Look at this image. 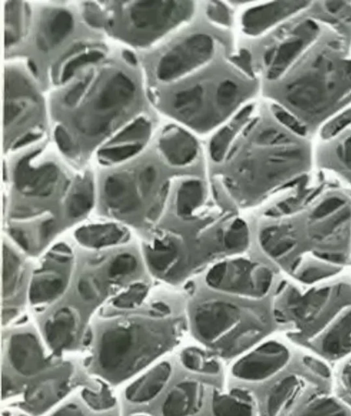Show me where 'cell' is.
Segmentation results:
<instances>
[{
	"label": "cell",
	"mask_w": 351,
	"mask_h": 416,
	"mask_svg": "<svg viewBox=\"0 0 351 416\" xmlns=\"http://www.w3.org/2000/svg\"><path fill=\"white\" fill-rule=\"evenodd\" d=\"M7 236L3 241V291L8 296L14 291L22 278L23 260Z\"/></svg>",
	"instance_id": "36"
},
{
	"label": "cell",
	"mask_w": 351,
	"mask_h": 416,
	"mask_svg": "<svg viewBox=\"0 0 351 416\" xmlns=\"http://www.w3.org/2000/svg\"><path fill=\"white\" fill-rule=\"evenodd\" d=\"M294 352L288 371L269 388L266 411L272 416H304L319 397L334 393L330 365L300 348Z\"/></svg>",
	"instance_id": "11"
},
{
	"label": "cell",
	"mask_w": 351,
	"mask_h": 416,
	"mask_svg": "<svg viewBox=\"0 0 351 416\" xmlns=\"http://www.w3.org/2000/svg\"><path fill=\"white\" fill-rule=\"evenodd\" d=\"M161 158L173 167H184L193 162L199 153L196 138L187 130L177 125H169L158 140Z\"/></svg>",
	"instance_id": "23"
},
{
	"label": "cell",
	"mask_w": 351,
	"mask_h": 416,
	"mask_svg": "<svg viewBox=\"0 0 351 416\" xmlns=\"http://www.w3.org/2000/svg\"><path fill=\"white\" fill-rule=\"evenodd\" d=\"M75 318L68 308L60 310L45 324V332L50 346L60 351L70 345L73 340Z\"/></svg>",
	"instance_id": "35"
},
{
	"label": "cell",
	"mask_w": 351,
	"mask_h": 416,
	"mask_svg": "<svg viewBox=\"0 0 351 416\" xmlns=\"http://www.w3.org/2000/svg\"><path fill=\"white\" fill-rule=\"evenodd\" d=\"M141 103V84L132 71L110 61L92 66L90 79L78 102L55 116L72 139V167L82 171L95 151L138 116Z\"/></svg>",
	"instance_id": "6"
},
{
	"label": "cell",
	"mask_w": 351,
	"mask_h": 416,
	"mask_svg": "<svg viewBox=\"0 0 351 416\" xmlns=\"http://www.w3.org/2000/svg\"><path fill=\"white\" fill-rule=\"evenodd\" d=\"M350 416L351 409L335 393L318 398L306 409L304 416Z\"/></svg>",
	"instance_id": "38"
},
{
	"label": "cell",
	"mask_w": 351,
	"mask_h": 416,
	"mask_svg": "<svg viewBox=\"0 0 351 416\" xmlns=\"http://www.w3.org/2000/svg\"><path fill=\"white\" fill-rule=\"evenodd\" d=\"M218 45L214 34L203 28L181 34L156 56L152 67L156 82L170 85L203 69L215 60Z\"/></svg>",
	"instance_id": "14"
},
{
	"label": "cell",
	"mask_w": 351,
	"mask_h": 416,
	"mask_svg": "<svg viewBox=\"0 0 351 416\" xmlns=\"http://www.w3.org/2000/svg\"><path fill=\"white\" fill-rule=\"evenodd\" d=\"M273 317L257 307L225 299L199 302L191 313L196 339L222 358L240 355L267 336ZM274 319V318H273Z\"/></svg>",
	"instance_id": "9"
},
{
	"label": "cell",
	"mask_w": 351,
	"mask_h": 416,
	"mask_svg": "<svg viewBox=\"0 0 351 416\" xmlns=\"http://www.w3.org/2000/svg\"><path fill=\"white\" fill-rule=\"evenodd\" d=\"M294 352L285 344L274 340L263 343L232 366V374L247 382H260L277 376L291 361Z\"/></svg>",
	"instance_id": "16"
},
{
	"label": "cell",
	"mask_w": 351,
	"mask_h": 416,
	"mask_svg": "<svg viewBox=\"0 0 351 416\" xmlns=\"http://www.w3.org/2000/svg\"><path fill=\"white\" fill-rule=\"evenodd\" d=\"M254 106H244L212 138L209 152L213 160L216 162L222 161L229 149L242 130L252 119Z\"/></svg>",
	"instance_id": "28"
},
{
	"label": "cell",
	"mask_w": 351,
	"mask_h": 416,
	"mask_svg": "<svg viewBox=\"0 0 351 416\" xmlns=\"http://www.w3.org/2000/svg\"><path fill=\"white\" fill-rule=\"evenodd\" d=\"M132 345L130 330L117 328L106 332L102 337L99 362L103 368L112 370L117 367Z\"/></svg>",
	"instance_id": "33"
},
{
	"label": "cell",
	"mask_w": 351,
	"mask_h": 416,
	"mask_svg": "<svg viewBox=\"0 0 351 416\" xmlns=\"http://www.w3.org/2000/svg\"><path fill=\"white\" fill-rule=\"evenodd\" d=\"M206 15L208 20L221 27H230L232 18L229 7L223 2L208 1L205 8Z\"/></svg>",
	"instance_id": "44"
},
{
	"label": "cell",
	"mask_w": 351,
	"mask_h": 416,
	"mask_svg": "<svg viewBox=\"0 0 351 416\" xmlns=\"http://www.w3.org/2000/svg\"><path fill=\"white\" fill-rule=\"evenodd\" d=\"M274 275L266 265L245 258H233L215 264L206 282L217 291L247 299H261L270 291Z\"/></svg>",
	"instance_id": "15"
},
{
	"label": "cell",
	"mask_w": 351,
	"mask_h": 416,
	"mask_svg": "<svg viewBox=\"0 0 351 416\" xmlns=\"http://www.w3.org/2000/svg\"><path fill=\"white\" fill-rule=\"evenodd\" d=\"M125 61L131 66H134L136 64V59L135 56L129 51H125L123 53Z\"/></svg>",
	"instance_id": "49"
},
{
	"label": "cell",
	"mask_w": 351,
	"mask_h": 416,
	"mask_svg": "<svg viewBox=\"0 0 351 416\" xmlns=\"http://www.w3.org/2000/svg\"><path fill=\"white\" fill-rule=\"evenodd\" d=\"M271 310L299 348L330 365L351 354V276L342 273L309 286L282 281Z\"/></svg>",
	"instance_id": "5"
},
{
	"label": "cell",
	"mask_w": 351,
	"mask_h": 416,
	"mask_svg": "<svg viewBox=\"0 0 351 416\" xmlns=\"http://www.w3.org/2000/svg\"><path fill=\"white\" fill-rule=\"evenodd\" d=\"M80 12L88 27L97 30L105 29L106 14L103 1L82 2Z\"/></svg>",
	"instance_id": "41"
},
{
	"label": "cell",
	"mask_w": 351,
	"mask_h": 416,
	"mask_svg": "<svg viewBox=\"0 0 351 416\" xmlns=\"http://www.w3.org/2000/svg\"><path fill=\"white\" fill-rule=\"evenodd\" d=\"M172 367L162 362L145 374L128 389V397L134 402H145L157 396L169 380Z\"/></svg>",
	"instance_id": "31"
},
{
	"label": "cell",
	"mask_w": 351,
	"mask_h": 416,
	"mask_svg": "<svg viewBox=\"0 0 351 416\" xmlns=\"http://www.w3.org/2000/svg\"><path fill=\"white\" fill-rule=\"evenodd\" d=\"M96 178L89 169L77 173L68 195L66 216L71 226L83 221L96 205Z\"/></svg>",
	"instance_id": "26"
},
{
	"label": "cell",
	"mask_w": 351,
	"mask_h": 416,
	"mask_svg": "<svg viewBox=\"0 0 351 416\" xmlns=\"http://www.w3.org/2000/svg\"><path fill=\"white\" fill-rule=\"evenodd\" d=\"M83 396L86 401L93 408H100L105 406H110L112 400L110 397L104 395L94 394L89 391H85L83 393Z\"/></svg>",
	"instance_id": "47"
},
{
	"label": "cell",
	"mask_w": 351,
	"mask_h": 416,
	"mask_svg": "<svg viewBox=\"0 0 351 416\" xmlns=\"http://www.w3.org/2000/svg\"><path fill=\"white\" fill-rule=\"evenodd\" d=\"M248 244L249 231L246 223L242 219H234L226 227L223 236V247L227 254L241 252Z\"/></svg>",
	"instance_id": "39"
},
{
	"label": "cell",
	"mask_w": 351,
	"mask_h": 416,
	"mask_svg": "<svg viewBox=\"0 0 351 416\" xmlns=\"http://www.w3.org/2000/svg\"><path fill=\"white\" fill-rule=\"evenodd\" d=\"M182 366L190 371L206 375H215L220 371L218 360L199 347L184 348L180 354Z\"/></svg>",
	"instance_id": "37"
},
{
	"label": "cell",
	"mask_w": 351,
	"mask_h": 416,
	"mask_svg": "<svg viewBox=\"0 0 351 416\" xmlns=\"http://www.w3.org/2000/svg\"><path fill=\"white\" fill-rule=\"evenodd\" d=\"M351 125V105L329 119L321 128V139L335 136Z\"/></svg>",
	"instance_id": "43"
},
{
	"label": "cell",
	"mask_w": 351,
	"mask_h": 416,
	"mask_svg": "<svg viewBox=\"0 0 351 416\" xmlns=\"http://www.w3.org/2000/svg\"><path fill=\"white\" fill-rule=\"evenodd\" d=\"M107 47L95 40L74 42L53 64L51 77L54 84L63 86L81 70L105 60Z\"/></svg>",
	"instance_id": "21"
},
{
	"label": "cell",
	"mask_w": 351,
	"mask_h": 416,
	"mask_svg": "<svg viewBox=\"0 0 351 416\" xmlns=\"http://www.w3.org/2000/svg\"><path fill=\"white\" fill-rule=\"evenodd\" d=\"M311 1H281L263 3L245 10L241 18L242 32L258 36L281 25L308 7Z\"/></svg>",
	"instance_id": "20"
},
{
	"label": "cell",
	"mask_w": 351,
	"mask_h": 416,
	"mask_svg": "<svg viewBox=\"0 0 351 416\" xmlns=\"http://www.w3.org/2000/svg\"><path fill=\"white\" fill-rule=\"evenodd\" d=\"M267 93L311 138L351 105V42L326 25L320 36Z\"/></svg>",
	"instance_id": "4"
},
{
	"label": "cell",
	"mask_w": 351,
	"mask_h": 416,
	"mask_svg": "<svg viewBox=\"0 0 351 416\" xmlns=\"http://www.w3.org/2000/svg\"><path fill=\"white\" fill-rule=\"evenodd\" d=\"M74 237L80 247L101 250L130 242V233L127 227L108 221L80 226L75 232Z\"/></svg>",
	"instance_id": "24"
},
{
	"label": "cell",
	"mask_w": 351,
	"mask_h": 416,
	"mask_svg": "<svg viewBox=\"0 0 351 416\" xmlns=\"http://www.w3.org/2000/svg\"><path fill=\"white\" fill-rule=\"evenodd\" d=\"M315 167L332 176L351 191V125L321 139L314 150Z\"/></svg>",
	"instance_id": "19"
},
{
	"label": "cell",
	"mask_w": 351,
	"mask_h": 416,
	"mask_svg": "<svg viewBox=\"0 0 351 416\" xmlns=\"http://www.w3.org/2000/svg\"><path fill=\"white\" fill-rule=\"evenodd\" d=\"M30 9L23 1H5L4 5V45L8 49L18 45L27 35Z\"/></svg>",
	"instance_id": "32"
},
{
	"label": "cell",
	"mask_w": 351,
	"mask_h": 416,
	"mask_svg": "<svg viewBox=\"0 0 351 416\" xmlns=\"http://www.w3.org/2000/svg\"><path fill=\"white\" fill-rule=\"evenodd\" d=\"M139 156L98 170L95 207L100 217L145 235L162 215L169 184L156 162Z\"/></svg>",
	"instance_id": "8"
},
{
	"label": "cell",
	"mask_w": 351,
	"mask_h": 416,
	"mask_svg": "<svg viewBox=\"0 0 351 416\" xmlns=\"http://www.w3.org/2000/svg\"><path fill=\"white\" fill-rule=\"evenodd\" d=\"M256 82L232 64H209L170 85L162 86L158 103L168 116L203 134L221 127L256 92Z\"/></svg>",
	"instance_id": "7"
},
{
	"label": "cell",
	"mask_w": 351,
	"mask_h": 416,
	"mask_svg": "<svg viewBox=\"0 0 351 416\" xmlns=\"http://www.w3.org/2000/svg\"><path fill=\"white\" fill-rule=\"evenodd\" d=\"M334 393L351 409V354L333 371Z\"/></svg>",
	"instance_id": "40"
},
{
	"label": "cell",
	"mask_w": 351,
	"mask_h": 416,
	"mask_svg": "<svg viewBox=\"0 0 351 416\" xmlns=\"http://www.w3.org/2000/svg\"><path fill=\"white\" fill-rule=\"evenodd\" d=\"M101 288V281L95 276L82 277L77 282V290L83 299L87 301L95 299Z\"/></svg>",
	"instance_id": "45"
},
{
	"label": "cell",
	"mask_w": 351,
	"mask_h": 416,
	"mask_svg": "<svg viewBox=\"0 0 351 416\" xmlns=\"http://www.w3.org/2000/svg\"><path fill=\"white\" fill-rule=\"evenodd\" d=\"M224 159L225 187L242 206L291 188L310 176L315 167L311 139L282 125L270 110L266 117L252 118Z\"/></svg>",
	"instance_id": "3"
},
{
	"label": "cell",
	"mask_w": 351,
	"mask_h": 416,
	"mask_svg": "<svg viewBox=\"0 0 351 416\" xmlns=\"http://www.w3.org/2000/svg\"><path fill=\"white\" fill-rule=\"evenodd\" d=\"M319 172L288 189L267 210L271 222L259 234L266 255L302 286L351 266V191Z\"/></svg>",
	"instance_id": "1"
},
{
	"label": "cell",
	"mask_w": 351,
	"mask_h": 416,
	"mask_svg": "<svg viewBox=\"0 0 351 416\" xmlns=\"http://www.w3.org/2000/svg\"><path fill=\"white\" fill-rule=\"evenodd\" d=\"M44 144L16 153L4 164L5 225L8 237L23 252L35 256L71 227L66 204L76 173Z\"/></svg>",
	"instance_id": "2"
},
{
	"label": "cell",
	"mask_w": 351,
	"mask_h": 416,
	"mask_svg": "<svg viewBox=\"0 0 351 416\" xmlns=\"http://www.w3.org/2000/svg\"><path fill=\"white\" fill-rule=\"evenodd\" d=\"M204 393V385L198 380L180 381L165 397L162 408L163 415L187 416L197 413L202 407Z\"/></svg>",
	"instance_id": "25"
},
{
	"label": "cell",
	"mask_w": 351,
	"mask_h": 416,
	"mask_svg": "<svg viewBox=\"0 0 351 416\" xmlns=\"http://www.w3.org/2000/svg\"><path fill=\"white\" fill-rule=\"evenodd\" d=\"M72 247L59 242L47 252L42 268L31 282L29 298L32 302L49 301L64 291L73 260Z\"/></svg>",
	"instance_id": "18"
},
{
	"label": "cell",
	"mask_w": 351,
	"mask_h": 416,
	"mask_svg": "<svg viewBox=\"0 0 351 416\" xmlns=\"http://www.w3.org/2000/svg\"><path fill=\"white\" fill-rule=\"evenodd\" d=\"M148 286L143 282L131 284L129 289L114 300V305L121 308H130L138 306L145 299Z\"/></svg>",
	"instance_id": "42"
},
{
	"label": "cell",
	"mask_w": 351,
	"mask_h": 416,
	"mask_svg": "<svg viewBox=\"0 0 351 416\" xmlns=\"http://www.w3.org/2000/svg\"><path fill=\"white\" fill-rule=\"evenodd\" d=\"M231 64L245 75L254 78V65L252 56L245 49H241L239 53L230 59Z\"/></svg>",
	"instance_id": "46"
},
{
	"label": "cell",
	"mask_w": 351,
	"mask_h": 416,
	"mask_svg": "<svg viewBox=\"0 0 351 416\" xmlns=\"http://www.w3.org/2000/svg\"><path fill=\"white\" fill-rule=\"evenodd\" d=\"M309 5L266 38L260 62L267 82L281 77L324 29L326 24L308 11Z\"/></svg>",
	"instance_id": "13"
},
{
	"label": "cell",
	"mask_w": 351,
	"mask_h": 416,
	"mask_svg": "<svg viewBox=\"0 0 351 416\" xmlns=\"http://www.w3.org/2000/svg\"><path fill=\"white\" fill-rule=\"evenodd\" d=\"M20 66H5L3 147L5 154L36 144L44 134L43 97L29 71Z\"/></svg>",
	"instance_id": "12"
},
{
	"label": "cell",
	"mask_w": 351,
	"mask_h": 416,
	"mask_svg": "<svg viewBox=\"0 0 351 416\" xmlns=\"http://www.w3.org/2000/svg\"><path fill=\"white\" fill-rule=\"evenodd\" d=\"M212 410L217 416L258 415V406L254 395L242 387H234L228 391H214Z\"/></svg>",
	"instance_id": "27"
},
{
	"label": "cell",
	"mask_w": 351,
	"mask_h": 416,
	"mask_svg": "<svg viewBox=\"0 0 351 416\" xmlns=\"http://www.w3.org/2000/svg\"><path fill=\"white\" fill-rule=\"evenodd\" d=\"M9 355L15 369L25 375L38 371L43 362L40 347L30 334L14 336L10 341Z\"/></svg>",
	"instance_id": "30"
},
{
	"label": "cell",
	"mask_w": 351,
	"mask_h": 416,
	"mask_svg": "<svg viewBox=\"0 0 351 416\" xmlns=\"http://www.w3.org/2000/svg\"><path fill=\"white\" fill-rule=\"evenodd\" d=\"M206 195L205 186L200 180L188 178L182 181L176 192V215L182 219L192 217L203 206Z\"/></svg>",
	"instance_id": "34"
},
{
	"label": "cell",
	"mask_w": 351,
	"mask_h": 416,
	"mask_svg": "<svg viewBox=\"0 0 351 416\" xmlns=\"http://www.w3.org/2000/svg\"><path fill=\"white\" fill-rule=\"evenodd\" d=\"M104 31L134 47L146 48L190 20L191 1H104Z\"/></svg>",
	"instance_id": "10"
},
{
	"label": "cell",
	"mask_w": 351,
	"mask_h": 416,
	"mask_svg": "<svg viewBox=\"0 0 351 416\" xmlns=\"http://www.w3.org/2000/svg\"><path fill=\"white\" fill-rule=\"evenodd\" d=\"M351 267V266H350Z\"/></svg>",
	"instance_id": "50"
},
{
	"label": "cell",
	"mask_w": 351,
	"mask_h": 416,
	"mask_svg": "<svg viewBox=\"0 0 351 416\" xmlns=\"http://www.w3.org/2000/svg\"><path fill=\"white\" fill-rule=\"evenodd\" d=\"M55 415H81L80 411L79 408L73 405L66 406L62 409H60L58 413Z\"/></svg>",
	"instance_id": "48"
},
{
	"label": "cell",
	"mask_w": 351,
	"mask_h": 416,
	"mask_svg": "<svg viewBox=\"0 0 351 416\" xmlns=\"http://www.w3.org/2000/svg\"><path fill=\"white\" fill-rule=\"evenodd\" d=\"M309 13L351 42V2L311 1Z\"/></svg>",
	"instance_id": "29"
},
{
	"label": "cell",
	"mask_w": 351,
	"mask_h": 416,
	"mask_svg": "<svg viewBox=\"0 0 351 416\" xmlns=\"http://www.w3.org/2000/svg\"><path fill=\"white\" fill-rule=\"evenodd\" d=\"M152 123L145 117L132 119L96 151L99 164L104 167L126 162L142 154L152 134Z\"/></svg>",
	"instance_id": "17"
},
{
	"label": "cell",
	"mask_w": 351,
	"mask_h": 416,
	"mask_svg": "<svg viewBox=\"0 0 351 416\" xmlns=\"http://www.w3.org/2000/svg\"><path fill=\"white\" fill-rule=\"evenodd\" d=\"M74 28V16L67 8L60 6L43 8L36 25V47L43 53L57 49L72 34Z\"/></svg>",
	"instance_id": "22"
}]
</instances>
